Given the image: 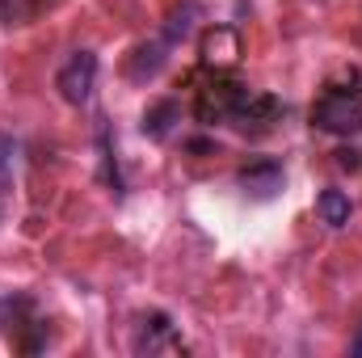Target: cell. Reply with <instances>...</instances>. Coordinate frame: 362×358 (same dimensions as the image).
<instances>
[{
    "instance_id": "1",
    "label": "cell",
    "mask_w": 362,
    "mask_h": 358,
    "mask_svg": "<svg viewBox=\"0 0 362 358\" xmlns=\"http://www.w3.org/2000/svg\"><path fill=\"white\" fill-rule=\"evenodd\" d=\"M312 122L320 131H333V135H350V131H362V97H350V93H325L312 110Z\"/></svg>"
},
{
    "instance_id": "2",
    "label": "cell",
    "mask_w": 362,
    "mask_h": 358,
    "mask_svg": "<svg viewBox=\"0 0 362 358\" xmlns=\"http://www.w3.org/2000/svg\"><path fill=\"white\" fill-rule=\"evenodd\" d=\"M59 97L72 101V105H85L89 101L93 85H97V55L93 51H76L64 68H59Z\"/></svg>"
},
{
    "instance_id": "3",
    "label": "cell",
    "mask_w": 362,
    "mask_h": 358,
    "mask_svg": "<svg viewBox=\"0 0 362 358\" xmlns=\"http://www.w3.org/2000/svg\"><path fill=\"white\" fill-rule=\"evenodd\" d=\"M245 93L249 89H240V85H232V81L206 85V89L198 93V118H202V122H223V118H232Z\"/></svg>"
},
{
    "instance_id": "4",
    "label": "cell",
    "mask_w": 362,
    "mask_h": 358,
    "mask_svg": "<svg viewBox=\"0 0 362 358\" xmlns=\"http://www.w3.org/2000/svg\"><path fill=\"white\" fill-rule=\"evenodd\" d=\"M202 59L215 64V68H232L240 59V34L232 25H215L206 38H202Z\"/></svg>"
},
{
    "instance_id": "5",
    "label": "cell",
    "mask_w": 362,
    "mask_h": 358,
    "mask_svg": "<svg viewBox=\"0 0 362 358\" xmlns=\"http://www.w3.org/2000/svg\"><path fill=\"white\" fill-rule=\"evenodd\" d=\"M278 114H282V105L274 97H266V93H245L240 105H236V114H232V122H240V127H270Z\"/></svg>"
},
{
    "instance_id": "6",
    "label": "cell",
    "mask_w": 362,
    "mask_h": 358,
    "mask_svg": "<svg viewBox=\"0 0 362 358\" xmlns=\"http://www.w3.org/2000/svg\"><path fill=\"white\" fill-rule=\"evenodd\" d=\"M165 51H169V42H165V38H160V42L139 47V51L131 55V64H127V76H131V81H152V76L165 68V59H169Z\"/></svg>"
},
{
    "instance_id": "7",
    "label": "cell",
    "mask_w": 362,
    "mask_h": 358,
    "mask_svg": "<svg viewBox=\"0 0 362 358\" xmlns=\"http://www.w3.org/2000/svg\"><path fill=\"white\" fill-rule=\"evenodd\" d=\"M240 185H245L253 198H274V194L282 190V169L270 165V161H266V165H253V169L240 173Z\"/></svg>"
},
{
    "instance_id": "8",
    "label": "cell",
    "mask_w": 362,
    "mask_h": 358,
    "mask_svg": "<svg viewBox=\"0 0 362 358\" xmlns=\"http://www.w3.org/2000/svg\"><path fill=\"white\" fill-rule=\"evenodd\" d=\"M316 211H320V219H325L329 228H346V224H350V198H346L341 190H325V194L316 198Z\"/></svg>"
},
{
    "instance_id": "9",
    "label": "cell",
    "mask_w": 362,
    "mask_h": 358,
    "mask_svg": "<svg viewBox=\"0 0 362 358\" xmlns=\"http://www.w3.org/2000/svg\"><path fill=\"white\" fill-rule=\"evenodd\" d=\"M173 118H177V105H173V101H160V105H152V110L144 114V135H152V139H165V135H169V127H173Z\"/></svg>"
},
{
    "instance_id": "10",
    "label": "cell",
    "mask_w": 362,
    "mask_h": 358,
    "mask_svg": "<svg viewBox=\"0 0 362 358\" xmlns=\"http://www.w3.org/2000/svg\"><path fill=\"white\" fill-rule=\"evenodd\" d=\"M194 17H198V8H194V4H181L177 13L169 17V25H165V42H169V47H173L177 38H185V34H189V25H194Z\"/></svg>"
},
{
    "instance_id": "11",
    "label": "cell",
    "mask_w": 362,
    "mask_h": 358,
    "mask_svg": "<svg viewBox=\"0 0 362 358\" xmlns=\"http://www.w3.org/2000/svg\"><path fill=\"white\" fill-rule=\"evenodd\" d=\"M8 161H13V144L0 139V181H4V173H8Z\"/></svg>"
},
{
    "instance_id": "12",
    "label": "cell",
    "mask_w": 362,
    "mask_h": 358,
    "mask_svg": "<svg viewBox=\"0 0 362 358\" xmlns=\"http://www.w3.org/2000/svg\"><path fill=\"white\" fill-rule=\"evenodd\" d=\"M337 165H341V169H358V152H354V148L337 152Z\"/></svg>"
},
{
    "instance_id": "13",
    "label": "cell",
    "mask_w": 362,
    "mask_h": 358,
    "mask_svg": "<svg viewBox=\"0 0 362 358\" xmlns=\"http://www.w3.org/2000/svg\"><path fill=\"white\" fill-rule=\"evenodd\" d=\"M354 350H358V354H362V337H358V342H354Z\"/></svg>"
}]
</instances>
